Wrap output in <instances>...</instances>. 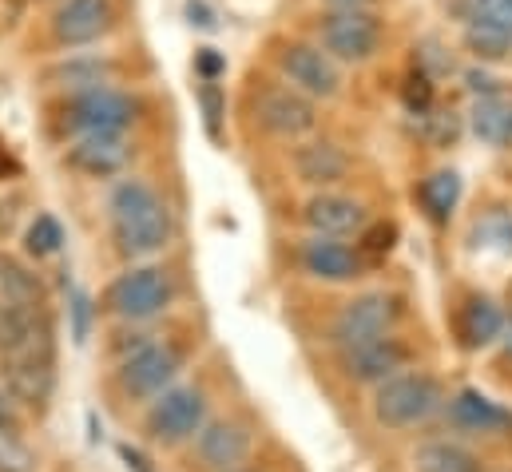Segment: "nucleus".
Wrapping results in <instances>:
<instances>
[{
	"label": "nucleus",
	"mask_w": 512,
	"mask_h": 472,
	"mask_svg": "<svg viewBox=\"0 0 512 472\" xmlns=\"http://www.w3.org/2000/svg\"><path fill=\"white\" fill-rule=\"evenodd\" d=\"M112 238L124 258H155L175 242V211L147 179H120L108 195Z\"/></svg>",
	"instance_id": "obj_1"
},
{
	"label": "nucleus",
	"mask_w": 512,
	"mask_h": 472,
	"mask_svg": "<svg viewBox=\"0 0 512 472\" xmlns=\"http://www.w3.org/2000/svg\"><path fill=\"white\" fill-rule=\"evenodd\" d=\"M175 294H179V290H175L171 270L147 262V266H131V270H124V274L108 286L104 306H108L112 318L131 322V326H143V322L167 314V310L175 306Z\"/></svg>",
	"instance_id": "obj_2"
},
{
	"label": "nucleus",
	"mask_w": 512,
	"mask_h": 472,
	"mask_svg": "<svg viewBox=\"0 0 512 472\" xmlns=\"http://www.w3.org/2000/svg\"><path fill=\"white\" fill-rule=\"evenodd\" d=\"M143 116V100L124 88H92L76 92L60 104V127L76 135H100V131H131Z\"/></svg>",
	"instance_id": "obj_3"
},
{
	"label": "nucleus",
	"mask_w": 512,
	"mask_h": 472,
	"mask_svg": "<svg viewBox=\"0 0 512 472\" xmlns=\"http://www.w3.org/2000/svg\"><path fill=\"white\" fill-rule=\"evenodd\" d=\"M441 385L429 373H393L374 393V417L385 429H413L441 409Z\"/></svg>",
	"instance_id": "obj_4"
},
{
	"label": "nucleus",
	"mask_w": 512,
	"mask_h": 472,
	"mask_svg": "<svg viewBox=\"0 0 512 472\" xmlns=\"http://www.w3.org/2000/svg\"><path fill=\"white\" fill-rule=\"evenodd\" d=\"M207 425V393L199 385H171L163 389L147 417H143V429L155 445H183V441H195V433Z\"/></svg>",
	"instance_id": "obj_5"
},
{
	"label": "nucleus",
	"mask_w": 512,
	"mask_h": 472,
	"mask_svg": "<svg viewBox=\"0 0 512 472\" xmlns=\"http://www.w3.org/2000/svg\"><path fill=\"white\" fill-rule=\"evenodd\" d=\"M318 44L338 64H366L382 48V20L374 8H330L318 20Z\"/></svg>",
	"instance_id": "obj_6"
},
{
	"label": "nucleus",
	"mask_w": 512,
	"mask_h": 472,
	"mask_svg": "<svg viewBox=\"0 0 512 472\" xmlns=\"http://www.w3.org/2000/svg\"><path fill=\"white\" fill-rule=\"evenodd\" d=\"M397 318H401V306L393 294H385V290L358 294L338 310V318L330 326V346L338 354H346V350H358L366 342H378L385 334H393Z\"/></svg>",
	"instance_id": "obj_7"
},
{
	"label": "nucleus",
	"mask_w": 512,
	"mask_h": 472,
	"mask_svg": "<svg viewBox=\"0 0 512 472\" xmlns=\"http://www.w3.org/2000/svg\"><path fill=\"white\" fill-rule=\"evenodd\" d=\"M183 369V350L175 342H147L135 354H128L116 369V385L128 401H155L163 389L175 385Z\"/></svg>",
	"instance_id": "obj_8"
},
{
	"label": "nucleus",
	"mask_w": 512,
	"mask_h": 472,
	"mask_svg": "<svg viewBox=\"0 0 512 472\" xmlns=\"http://www.w3.org/2000/svg\"><path fill=\"white\" fill-rule=\"evenodd\" d=\"M278 72L310 100H334L342 92V64L310 40H286L278 48Z\"/></svg>",
	"instance_id": "obj_9"
},
{
	"label": "nucleus",
	"mask_w": 512,
	"mask_h": 472,
	"mask_svg": "<svg viewBox=\"0 0 512 472\" xmlns=\"http://www.w3.org/2000/svg\"><path fill=\"white\" fill-rule=\"evenodd\" d=\"M0 385L12 393L16 405H48L52 389H56V357H52V342L28 346L20 354L0 357Z\"/></svg>",
	"instance_id": "obj_10"
},
{
	"label": "nucleus",
	"mask_w": 512,
	"mask_h": 472,
	"mask_svg": "<svg viewBox=\"0 0 512 472\" xmlns=\"http://www.w3.org/2000/svg\"><path fill=\"white\" fill-rule=\"evenodd\" d=\"M255 119L262 131L278 139H302L318 127V108L294 84H266L255 96Z\"/></svg>",
	"instance_id": "obj_11"
},
{
	"label": "nucleus",
	"mask_w": 512,
	"mask_h": 472,
	"mask_svg": "<svg viewBox=\"0 0 512 472\" xmlns=\"http://www.w3.org/2000/svg\"><path fill=\"white\" fill-rule=\"evenodd\" d=\"M116 28V0H60L48 32L60 48H88L100 44Z\"/></svg>",
	"instance_id": "obj_12"
},
{
	"label": "nucleus",
	"mask_w": 512,
	"mask_h": 472,
	"mask_svg": "<svg viewBox=\"0 0 512 472\" xmlns=\"http://www.w3.org/2000/svg\"><path fill=\"white\" fill-rule=\"evenodd\" d=\"M135 159V143L128 131H100V135H76L68 143L64 163L88 179H116Z\"/></svg>",
	"instance_id": "obj_13"
},
{
	"label": "nucleus",
	"mask_w": 512,
	"mask_h": 472,
	"mask_svg": "<svg viewBox=\"0 0 512 472\" xmlns=\"http://www.w3.org/2000/svg\"><path fill=\"white\" fill-rule=\"evenodd\" d=\"M247 453H251V429L235 417H223V421H211L195 433L191 461L203 472H227L239 469L247 461Z\"/></svg>",
	"instance_id": "obj_14"
},
{
	"label": "nucleus",
	"mask_w": 512,
	"mask_h": 472,
	"mask_svg": "<svg viewBox=\"0 0 512 472\" xmlns=\"http://www.w3.org/2000/svg\"><path fill=\"white\" fill-rule=\"evenodd\" d=\"M409 365V346L397 342L393 334H385L378 342H366L358 350H346L342 354V373L358 385H382L393 373H401Z\"/></svg>",
	"instance_id": "obj_15"
},
{
	"label": "nucleus",
	"mask_w": 512,
	"mask_h": 472,
	"mask_svg": "<svg viewBox=\"0 0 512 472\" xmlns=\"http://www.w3.org/2000/svg\"><path fill=\"white\" fill-rule=\"evenodd\" d=\"M298 258H302V270L310 278H318V282L342 286V282L362 278V254L354 246L338 242V238H326V235L306 238L302 250H298Z\"/></svg>",
	"instance_id": "obj_16"
},
{
	"label": "nucleus",
	"mask_w": 512,
	"mask_h": 472,
	"mask_svg": "<svg viewBox=\"0 0 512 472\" xmlns=\"http://www.w3.org/2000/svg\"><path fill=\"white\" fill-rule=\"evenodd\" d=\"M302 223L314 235H326V238L358 235L366 227V207L358 199H346V195H334V191H318L302 207Z\"/></svg>",
	"instance_id": "obj_17"
},
{
	"label": "nucleus",
	"mask_w": 512,
	"mask_h": 472,
	"mask_svg": "<svg viewBox=\"0 0 512 472\" xmlns=\"http://www.w3.org/2000/svg\"><path fill=\"white\" fill-rule=\"evenodd\" d=\"M44 80L52 88H60L64 96H76V92H92V88H108L116 80V60L108 56H68L60 64H52L44 72Z\"/></svg>",
	"instance_id": "obj_18"
},
{
	"label": "nucleus",
	"mask_w": 512,
	"mask_h": 472,
	"mask_svg": "<svg viewBox=\"0 0 512 472\" xmlns=\"http://www.w3.org/2000/svg\"><path fill=\"white\" fill-rule=\"evenodd\" d=\"M294 171H298L302 183L326 191V187H334V183H342L350 175V159H346V151L338 143L314 139V143H302L294 151Z\"/></svg>",
	"instance_id": "obj_19"
},
{
	"label": "nucleus",
	"mask_w": 512,
	"mask_h": 472,
	"mask_svg": "<svg viewBox=\"0 0 512 472\" xmlns=\"http://www.w3.org/2000/svg\"><path fill=\"white\" fill-rule=\"evenodd\" d=\"M40 342H52V330H48L44 310L0 302V357L20 354V350L40 346Z\"/></svg>",
	"instance_id": "obj_20"
},
{
	"label": "nucleus",
	"mask_w": 512,
	"mask_h": 472,
	"mask_svg": "<svg viewBox=\"0 0 512 472\" xmlns=\"http://www.w3.org/2000/svg\"><path fill=\"white\" fill-rule=\"evenodd\" d=\"M449 421L465 433H501L512 425V413L501 409L493 397H485L481 389H461L449 401Z\"/></svg>",
	"instance_id": "obj_21"
},
{
	"label": "nucleus",
	"mask_w": 512,
	"mask_h": 472,
	"mask_svg": "<svg viewBox=\"0 0 512 472\" xmlns=\"http://www.w3.org/2000/svg\"><path fill=\"white\" fill-rule=\"evenodd\" d=\"M465 44L477 60H501L512 52V20L509 16H489V12H469L465 20Z\"/></svg>",
	"instance_id": "obj_22"
},
{
	"label": "nucleus",
	"mask_w": 512,
	"mask_h": 472,
	"mask_svg": "<svg viewBox=\"0 0 512 472\" xmlns=\"http://www.w3.org/2000/svg\"><path fill=\"white\" fill-rule=\"evenodd\" d=\"M501 334H505V314H501V306H497L493 298L473 294V298L461 306V338H465V346H469V350H485V346H493Z\"/></svg>",
	"instance_id": "obj_23"
},
{
	"label": "nucleus",
	"mask_w": 512,
	"mask_h": 472,
	"mask_svg": "<svg viewBox=\"0 0 512 472\" xmlns=\"http://www.w3.org/2000/svg\"><path fill=\"white\" fill-rule=\"evenodd\" d=\"M469 127L489 147H512V100L505 92L501 96H477V104L469 112Z\"/></svg>",
	"instance_id": "obj_24"
},
{
	"label": "nucleus",
	"mask_w": 512,
	"mask_h": 472,
	"mask_svg": "<svg viewBox=\"0 0 512 472\" xmlns=\"http://www.w3.org/2000/svg\"><path fill=\"white\" fill-rule=\"evenodd\" d=\"M0 302L44 310V282H40V274H32L20 258H12L4 250H0Z\"/></svg>",
	"instance_id": "obj_25"
},
{
	"label": "nucleus",
	"mask_w": 512,
	"mask_h": 472,
	"mask_svg": "<svg viewBox=\"0 0 512 472\" xmlns=\"http://www.w3.org/2000/svg\"><path fill=\"white\" fill-rule=\"evenodd\" d=\"M417 199H421V207H425V215H429L433 223H449L453 211H457V203H461V175H457L453 167L433 171L429 179H421Z\"/></svg>",
	"instance_id": "obj_26"
},
{
	"label": "nucleus",
	"mask_w": 512,
	"mask_h": 472,
	"mask_svg": "<svg viewBox=\"0 0 512 472\" xmlns=\"http://www.w3.org/2000/svg\"><path fill=\"white\" fill-rule=\"evenodd\" d=\"M413 472H485L481 457L453 441H425L413 453Z\"/></svg>",
	"instance_id": "obj_27"
},
{
	"label": "nucleus",
	"mask_w": 512,
	"mask_h": 472,
	"mask_svg": "<svg viewBox=\"0 0 512 472\" xmlns=\"http://www.w3.org/2000/svg\"><path fill=\"white\" fill-rule=\"evenodd\" d=\"M60 246H64V227L56 223V215H36L32 223H28V231H24V250L40 262V258H52V254H60Z\"/></svg>",
	"instance_id": "obj_28"
},
{
	"label": "nucleus",
	"mask_w": 512,
	"mask_h": 472,
	"mask_svg": "<svg viewBox=\"0 0 512 472\" xmlns=\"http://www.w3.org/2000/svg\"><path fill=\"white\" fill-rule=\"evenodd\" d=\"M199 108H203L207 135L219 139V123H223V112H227V96H223L219 80H199Z\"/></svg>",
	"instance_id": "obj_29"
},
{
	"label": "nucleus",
	"mask_w": 512,
	"mask_h": 472,
	"mask_svg": "<svg viewBox=\"0 0 512 472\" xmlns=\"http://www.w3.org/2000/svg\"><path fill=\"white\" fill-rule=\"evenodd\" d=\"M0 472H36V453L16 433L0 437Z\"/></svg>",
	"instance_id": "obj_30"
},
{
	"label": "nucleus",
	"mask_w": 512,
	"mask_h": 472,
	"mask_svg": "<svg viewBox=\"0 0 512 472\" xmlns=\"http://www.w3.org/2000/svg\"><path fill=\"white\" fill-rule=\"evenodd\" d=\"M405 104H409V112H417V116H425V112L433 108V88H429V76H425V72H417V76L409 80Z\"/></svg>",
	"instance_id": "obj_31"
},
{
	"label": "nucleus",
	"mask_w": 512,
	"mask_h": 472,
	"mask_svg": "<svg viewBox=\"0 0 512 472\" xmlns=\"http://www.w3.org/2000/svg\"><path fill=\"white\" fill-rule=\"evenodd\" d=\"M227 72V56L219 48H199L195 52V76L199 80H219Z\"/></svg>",
	"instance_id": "obj_32"
},
{
	"label": "nucleus",
	"mask_w": 512,
	"mask_h": 472,
	"mask_svg": "<svg viewBox=\"0 0 512 472\" xmlns=\"http://www.w3.org/2000/svg\"><path fill=\"white\" fill-rule=\"evenodd\" d=\"M183 16H187V24L199 28V32H215V28H219V12H215L207 0H187V4H183Z\"/></svg>",
	"instance_id": "obj_33"
},
{
	"label": "nucleus",
	"mask_w": 512,
	"mask_h": 472,
	"mask_svg": "<svg viewBox=\"0 0 512 472\" xmlns=\"http://www.w3.org/2000/svg\"><path fill=\"white\" fill-rule=\"evenodd\" d=\"M465 84H469L473 96H501V80L493 72H485V68H469L465 72Z\"/></svg>",
	"instance_id": "obj_34"
},
{
	"label": "nucleus",
	"mask_w": 512,
	"mask_h": 472,
	"mask_svg": "<svg viewBox=\"0 0 512 472\" xmlns=\"http://www.w3.org/2000/svg\"><path fill=\"white\" fill-rule=\"evenodd\" d=\"M72 318H76L72 338H76V346H84L88 342V294L84 290H72Z\"/></svg>",
	"instance_id": "obj_35"
},
{
	"label": "nucleus",
	"mask_w": 512,
	"mask_h": 472,
	"mask_svg": "<svg viewBox=\"0 0 512 472\" xmlns=\"http://www.w3.org/2000/svg\"><path fill=\"white\" fill-rule=\"evenodd\" d=\"M12 433H20V417H16L12 393L0 385V437H12Z\"/></svg>",
	"instance_id": "obj_36"
},
{
	"label": "nucleus",
	"mask_w": 512,
	"mask_h": 472,
	"mask_svg": "<svg viewBox=\"0 0 512 472\" xmlns=\"http://www.w3.org/2000/svg\"><path fill=\"white\" fill-rule=\"evenodd\" d=\"M469 12H489V16H509L512 20V0H469Z\"/></svg>",
	"instance_id": "obj_37"
},
{
	"label": "nucleus",
	"mask_w": 512,
	"mask_h": 472,
	"mask_svg": "<svg viewBox=\"0 0 512 472\" xmlns=\"http://www.w3.org/2000/svg\"><path fill=\"white\" fill-rule=\"evenodd\" d=\"M330 8H370L374 0H326Z\"/></svg>",
	"instance_id": "obj_38"
},
{
	"label": "nucleus",
	"mask_w": 512,
	"mask_h": 472,
	"mask_svg": "<svg viewBox=\"0 0 512 472\" xmlns=\"http://www.w3.org/2000/svg\"><path fill=\"white\" fill-rule=\"evenodd\" d=\"M505 350H509V357H512V326H509V338H505Z\"/></svg>",
	"instance_id": "obj_39"
},
{
	"label": "nucleus",
	"mask_w": 512,
	"mask_h": 472,
	"mask_svg": "<svg viewBox=\"0 0 512 472\" xmlns=\"http://www.w3.org/2000/svg\"><path fill=\"white\" fill-rule=\"evenodd\" d=\"M227 472H243V469H227Z\"/></svg>",
	"instance_id": "obj_40"
}]
</instances>
